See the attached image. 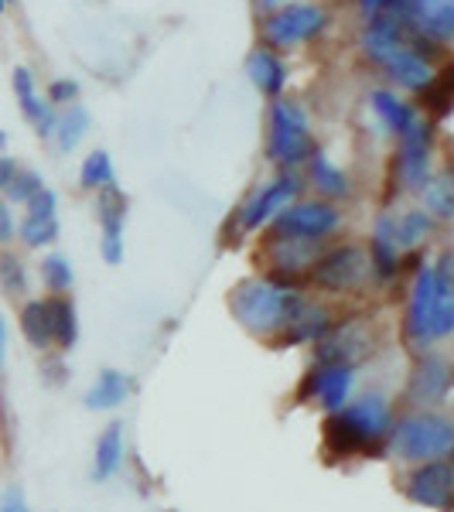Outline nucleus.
Returning a JSON list of instances; mask_svg holds the SVG:
<instances>
[{
  "instance_id": "f257e3e1",
  "label": "nucleus",
  "mask_w": 454,
  "mask_h": 512,
  "mask_svg": "<svg viewBox=\"0 0 454 512\" xmlns=\"http://www.w3.org/2000/svg\"><path fill=\"white\" fill-rule=\"evenodd\" d=\"M233 318L253 335H277L284 332V342H321L332 328L328 315L311 304L304 294L287 287L277 277H253L243 280L229 297Z\"/></svg>"
},
{
  "instance_id": "f03ea898",
  "label": "nucleus",
  "mask_w": 454,
  "mask_h": 512,
  "mask_svg": "<svg viewBox=\"0 0 454 512\" xmlns=\"http://www.w3.org/2000/svg\"><path fill=\"white\" fill-rule=\"evenodd\" d=\"M390 434V403L379 393L359 396L325 420V441L335 454H376Z\"/></svg>"
},
{
  "instance_id": "7ed1b4c3",
  "label": "nucleus",
  "mask_w": 454,
  "mask_h": 512,
  "mask_svg": "<svg viewBox=\"0 0 454 512\" xmlns=\"http://www.w3.org/2000/svg\"><path fill=\"white\" fill-rule=\"evenodd\" d=\"M390 448L403 461H434L454 451V420L437 414H407L390 434Z\"/></svg>"
},
{
  "instance_id": "20e7f679",
  "label": "nucleus",
  "mask_w": 454,
  "mask_h": 512,
  "mask_svg": "<svg viewBox=\"0 0 454 512\" xmlns=\"http://www.w3.org/2000/svg\"><path fill=\"white\" fill-rule=\"evenodd\" d=\"M315 144L308 134V117L291 99H274L270 106V137H267V158L280 168H294L301 161H311Z\"/></svg>"
},
{
  "instance_id": "39448f33",
  "label": "nucleus",
  "mask_w": 454,
  "mask_h": 512,
  "mask_svg": "<svg viewBox=\"0 0 454 512\" xmlns=\"http://www.w3.org/2000/svg\"><path fill=\"white\" fill-rule=\"evenodd\" d=\"M325 28H328V14L321 11L318 4L297 0L291 7H280V11L267 14L260 31L270 48H291V45H304V41L318 38Z\"/></svg>"
},
{
  "instance_id": "423d86ee",
  "label": "nucleus",
  "mask_w": 454,
  "mask_h": 512,
  "mask_svg": "<svg viewBox=\"0 0 454 512\" xmlns=\"http://www.w3.org/2000/svg\"><path fill=\"white\" fill-rule=\"evenodd\" d=\"M366 274H373V260L362 246H335V250H325L321 260L311 270V280L325 291H356V287L366 280Z\"/></svg>"
},
{
  "instance_id": "0eeeda50",
  "label": "nucleus",
  "mask_w": 454,
  "mask_h": 512,
  "mask_svg": "<svg viewBox=\"0 0 454 512\" xmlns=\"http://www.w3.org/2000/svg\"><path fill=\"white\" fill-rule=\"evenodd\" d=\"M301 192V181H297L291 171H284V175L270 178L267 185H260L257 192H250L243 205H239L236 212V222L243 233H253V229L267 226V222H274L280 212L291 205V198Z\"/></svg>"
},
{
  "instance_id": "6e6552de",
  "label": "nucleus",
  "mask_w": 454,
  "mask_h": 512,
  "mask_svg": "<svg viewBox=\"0 0 454 512\" xmlns=\"http://www.w3.org/2000/svg\"><path fill=\"white\" fill-rule=\"evenodd\" d=\"M342 226V212L332 202H291L274 219V236L291 239H325Z\"/></svg>"
},
{
  "instance_id": "1a4fd4ad",
  "label": "nucleus",
  "mask_w": 454,
  "mask_h": 512,
  "mask_svg": "<svg viewBox=\"0 0 454 512\" xmlns=\"http://www.w3.org/2000/svg\"><path fill=\"white\" fill-rule=\"evenodd\" d=\"M431 154H434V137L427 123H417L410 134L400 137V154H396V175L400 185L410 192H424L431 181Z\"/></svg>"
},
{
  "instance_id": "9d476101",
  "label": "nucleus",
  "mask_w": 454,
  "mask_h": 512,
  "mask_svg": "<svg viewBox=\"0 0 454 512\" xmlns=\"http://www.w3.org/2000/svg\"><path fill=\"white\" fill-rule=\"evenodd\" d=\"M407 495L427 509H454V465L434 458L431 465H420L407 482Z\"/></svg>"
},
{
  "instance_id": "9b49d317",
  "label": "nucleus",
  "mask_w": 454,
  "mask_h": 512,
  "mask_svg": "<svg viewBox=\"0 0 454 512\" xmlns=\"http://www.w3.org/2000/svg\"><path fill=\"white\" fill-rule=\"evenodd\" d=\"M96 212H99V226H103V260L110 267H117L123 260V216H127V195L117 188V181L106 188H99L96 198Z\"/></svg>"
},
{
  "instance_id": "f8f14e48",
  "label": "nucleus",
  "mask_w": 454,
  "mask_h": 512,
  "mask_svg": "<svg viewBox=\"0 0 454 512\" xmlns=\"http://www.w3.org/2000/svg\"><path fill=\"white\" fill-rule=\"evenodd\" d=\"M352 393V366H342V362H321L315 373H308L304 379V390L297 396H315L328 414H338L345 407Z\"/></svg>"
},
{
  "instance_id": "ddd939ff",
  "label": "nucleus",
  "mask_w": 454,
  "mask_h": 512,
  "mask_svg": "<svg viewBox=\"0 0 454 512\" xmlns=\"http://www.w3.org/2000/svg\"><path fill=\"white\" fill-rule=\"evenodd\" d=\"M376 349V338L369 335V328H362L359 321H349L342 328H332L318 345L321 362H342V366H356V362L369 359V352Z\"/></svg>"
},
{
  "instance_id": "4468645a",
  "label": "nucleus",
  "mask_w": 454,
  "mask_h": 512,
  "mask_svg": "<svg viewBox=\"0 0 454 512\" xmlns=\"http://www.w3.org/2000/svg\"><path fill=\"white\" fill-rule=\"evenodd\" d=\"M28 209H24V219H21V239L24 246L31 250H41V246H52L59 239V202H55V192L41 188L35 198H28Z\"/></svg>"
},
{
  "instance_id": "2eb2a0df",
  "label": "nucleus",
  "mask_w": 454,
  "mask_h": 512,
  "mask_svg": "<svg viewBox=\"0 0 454 512\" xmlns=\"http://www.w3.org/2000/svg\"><path fill=\"white\" fill-rule=\"evenodd\" d=\"M431 318H434V267H420L414 287H410L407 342L414 345L431 342Z\"/></svg>"
},
{
  "instance_id": "dca6fc26",
  "label": "nucleus",
  "mask_w": 454,
  "mask_h": 512,
  "mask_svg": "<svg viewBox=\"0 0 454 512\" xmlns=\"http://www.w3.org/2000/svg\"><path fill=\"white\" fill-rule=\"evenodd\" d=\"M321 239H291V236H274L270 239V256H274V274L294 277V274H311L315 263L321 260Z\"/></svg>"
},
{
  "instance_id": "f3484780",
  "label": "nucleus",
  "mask_w": 454,
  "mask_h": 512,
  "mask_svg": "<svg viewBox=\"0 0 454 512\" xmlns=\"http://www.w3.org/2000/svg\"><path fill=\"white\" fill-rule=\"evenodd\" d=\"M454 383V369L444 355H424L410 376V396L417 403H437L444 400Z\"/></svg>"
},
{
  "instance_id": "a211bd4d",
  "label": "nucleus",
  "mask_w": 454,
  "mask_h": 512,
  "mask_svg": "<svg viewBox=\"0 0 454 512\" xmlns=\"http://www.w3.org/2000/svg\"><path fill=\"white\" fill-rule=\"evenodd\" d=\"M454 335V256H437L434 263V318L431 342Z\"/></svg>"
},
{
  "instance_id": "6ab92c4d",
  "label": "nucleus",
  "mask_w": 454,
  "mask_h": 512,
  "mask_svg": "<svg viewBox=\"0 0 454 512\" xmlns=\"http://www.w3.org/2000/svg\"><path fill=\"white\" fill-rule=\"evenodd\" d=\"M14 93H18V103H21V113L24 120L31 123V127L38 130V137H52L55 134V123H59V113L52 110V99H41L35 93V79H31V72L18 65L14 69Z\"/></svg>"
},
{
  "instance_id": "aec40b11",
  "label": "nucleus",
  "mask_w": 454,
  "mask_h": 512,
  "mask_svg": "<svg viewBox=\"0 0 454 512\" xmlns=\"http://www.w3.org/2000/svg\"><path fill=\"white\" fill-rule=\"evenodd\" d=\"M246 76H250V82L263 96L280 99V93H284V86H287V65L280 62V55L270 45H257L246 55Z\"/></svg>"
},
{
  "instance_id": "412c9836",
  "label": "nucleus",
  "mask_w": 454,
  "mask_h": 512,
  "mask_svg": "<svg viewBox=\"0 0 454 512\" xmlns=\"http://www.w3.org/2000/svg\"><path fill=\"white\" fill-rule=\"evenodd\" d=\"M369 260H373V277L393 280L400 270V243H396V219L379 216L373 229V243H369Z\"/></svg>"
},
{
  "instance_id": "4be33fe9",
  "label": "nucleus",
  "mask_w": 454,
  "mask_h": 512,
  "mask_svg": "<svg viewBox=\"0 0 454 512\" xmlns=\"http://www.w3.org/2000/svg\"><path fill=\"white\" fill-rule=\"evenodd\" d=\"M369 103H373V113L379 117V123H383L390 134L403 137L410 134V130L417 127V110L410 103H403L400 96L390 93V89H373V96H369Z\"/></svg>"
},
{
  "instance_id": "5701e85b",
  "label": "nucleus",
  "mask_w": 454,
  "mask_h": 512,
  "mask_svg": "<svg viewBox=\"0 0 454 512\" xmlns=\"http://www.w3.org/2000/svg\"><path fill=\"white\" fill-rule=\"evenodd\" d=\"M308 168H311V185H315L318 192L328 198V202H338V198H349L352 195L349 175H345V171L338 168L335 161H328L321 151L311 154Z\"/></svg>"
},
{
  "instance_id": "b1692460",
  "label": "nucleus",
  "mask_w": 454,
  "mask_h": 512,
  "mask_svg": "<svg viewBox=\"0 0 454 512\" xmlns=\"http://www.w3.org/2000/svg\"><path fill=\"white\" fill-rule=\"evenodd\" d=\"M21 332L24 342L35 349H48L55 342V325H52V301H28L21 308Z\"/></svg>"
},
{
  "instance_id": "393cba45",
  "label": "nucleus",
  "mask_w": 454,
  "mask_h": 512,
  "mask_svg": "<svg viewBox=\"0 0 454 512\" xmlns=\"http://www.w3.org/2000/svg\"><path fill=\"white\" fill-rule=\"evenodd\" d=\"M127 393H130V379L117 373V369H103L93 383V390L86 393V407L89 410H113L127 400Z\"/></svg>"
},
{
  "instance_id": "a878e982",
  "label": "nucleus",
  "mask_w": 454,
  "mask_h": 512,
  "mask_svg": "<svg viewBox=\"0 0 454 512\" xmlns=\"http://www.w3.org/2000/svg\"><path fill=\"white\" fill-rule=\"evenodd\" d=\"M417 24L434 41H454V0H420Z\"/></svg>"
},
{
  "instance_id": "bb28decb",
  "label": "nucleus",
  "mask_w": 454,
  "mask_h": 512,
  "mask_svg": "<svg viewBox=\"0 0 454 512\" xmlns=\"http://www.w3.org/2000/svg\"><path fill=\"white\" fill-rule=\"evenodd\" d=\"M123 465V427L120 424H110L103 431L96 444V468H93V478L96 482H106L110 475H117Z\"/></svg>"
},
{
  "instance_id": "cd10ccee",
  "label": "nucleus",
  "mask_w": 454,
  "mask_h": 512,
  "mask_svg": "<svg viewBox=\"0 0 454 512\" xmlns=\"http://www.w3.org/2000/svg\"><path fill=\"white\" fill-rule=\"evenodd\" d=\"M89 110H82V106H69V110H62L59 113V123H55V147H59L62 154H69V151H76V144L82 137H86V130H89Z\"/></svg>"
},
{
  "instance_id": "c85d7f7f",
  "label": "nucleus",
  "mask_w": 454,
  "mask_h": 512,
  "mask_svg": "<svg viewBox=\"0 0 454 512\" xmlns=\"http://www.w3.org/2000/svg\"><path fill=\"white\" fill-rule=\"evenodd\" d=\"M424 205L437 219H454V171H441L437 178L427 181Z\"/></svg>"
},
{
  "instance_id": "c756f323",
  "label": "nucleus",
  "mask_w": 454,
  "mask_h": 512,
  "mask_svg": "<svg viewBox=\"0 0 454 512\" xmlns=\"http://www.w3.org/2000/svg\"><path fill=\"white\" fill-rule=\"evenodd\" d=\"M52 325H55V342H59L62 349H72L79 338V318H76V304L65 294L52 297Z\"/></svg>"
},
{
  "instance_id": "7c9ffc66",
  "label": "nucleus",
  "mask_w": 454,
  "mask_h": 512,
  "mask_svg": "<svg viewBox=\"0 0 454 512\" xmlns=\"http://www.w3.org/2000/svg\"><path fill=\"white\" fill-rule=\"evenodd\" d=\"M431 229H434L431 212H403V216L396 219V243H400V246H417V243H424V239L431 236Z\"/></svg>"
},
{
  "instance_id": "2f4dec72",
  "label": "nucleus",
  "mask_w": 454,
  "mask_h": 512,
  "mask_svg": "<svg viewBox=\"0 0 454 512\" xmlns=\"http://www.w3.org/2000/svg\"><path fill=\"white\" fill-rule=\"evenodd\" d=\"M79 185L82 188H106L113 185V161L106 151H93L79 168Z\"/></svg>"
},
{
  "instance_id": "473e14b6",
  "label": "nucleus",
  "mask_w": 454,
  "mask_h": 512,
  "mask_svg": "<svg viewBox=\"0 0 454 512\" xmlns=\"http://www.w3.org/2000/svg\"><path fill=\"white\" fill-rule=\"evenodd\" d=\"M41 188H45V181L35 168H18V175L4 185V195L7 202H28V198H35Z\"/></svg>"
},
{
  "instance_id": "72a5a7b5",
  "label": "nucleus",
  "mask_w": 454,
  "mask_h": 512,
  "mask_svg": "<svg viewBox=\"0 0 454 512\" xmlns=\"http://www.w3.org/2000/svg\"><path fill=\"white\" fill-rule=\"evenodd\" d=\"M41 280H45V284L52 287L55 294H65L72 287V267H69V260H65L62 253L45 256V263H41Z\"/></svg>"
},
{
  "instance_id": "f704fd0d",
  "label": "nucleus",
  "mask_w": 454,
  "mask_h": 512,
  "mask_svg": "<svg viewBox=\"0 0 454 512\" xmlns=\"http://www.w3.org/2000/svg\"><path fill=\"white\" fill-rule=\"evenodd\" d=\"M0 280H4V291L11 297H21L24 291H28V277H24L21 263L14 260L11 253L0 256Z\"/></svg>"
},
{
  "instance_id": "c9c22d12",
  "label": "nucleus",
  "mask_w": 454,
  "mask_h": 512,
  "mask_svg": "<svg viewBox=\"0 0 454 512\" xmlns=\"http://www.w3.org/2000/svg\"><path fill=\"white\" fill-rule=\"evenodd\" d=\"M76 96H79V82L76 79H59V82H52V86H48V99H52L55 106H59V103H76Z\"/></svg>"
},
{
  "instance_id": "e433bc0d",
  "label": "nucleus",
  "mask_w": 454,
  "mask_h": 512,
  "mask_svg": "<svg viewBox=\"0 0 454 512\" xmlns=\"http://www.w3.org/2000/svg\"><path fill=\"white\" fill-rule=\"evenodd\" d=\"M0 512H31V506L24 502V495L18 489H7L4 492V506H0Z\"/></svg>"
},
{
  "instance_id": "4c0bfd02",
  "label": "nucleus",
  "mask_w": 454,
  "mask_h": 512,
  "mask_svg": "<svg viewBox=\"0 0 454 512\" xmlns=\"http://www.w3.org/2000/svg\"><path fill=\"white\" fill-rule=\"evenodd\" d=\"M390 4H393V0H359V7L369 14V18H376V14H386V11H390Z\"/></svg>"
},
{
  "instance_id": "58836bf2",
  "label": "nucleus",
  "mask_w": 454,
  "mask_h": 512,
  "mask_svg": "<svg viewBox=\"0 0 454 512\" xmlns=\"http://www.w3.org/2000/svg\"><path fill=\"white\" fill-rule=\"evenodd\" d=\"M291 4H297V0H257V11L274 14V11H280V7H291Z\"/></svg>"
},
{
  "instance_id": "ea45409f",
  "label": "nucleus",
  "mask_w": 454,
  "mask_h": 512,
  "mask_svg": "<svg viewBox=\"0 0 454 512\" xmlns=\"http://www.w3.org/2000/svg\"><path fill=\"white\" fill-rule=\"evenodd\" d=\"M11 236H14V222H11V212H7V205H4V209H0V239L7 243Z\"/></svg>"
},
{
  "instance_id": "a19ab883",
  "label": "nucleus",
  "mask_w": 454,
  "mask_h": 512,
  "mask_svg": "<svg viewBox=\"0 0 454 512\" xmlns=\"http://www.w3.org/2000/svg\"><path fill=\"white\" fill-rule=\"evenodd\" d=\"M4 4H14V0H4Z\"/></svg>"
}]
</instances>
